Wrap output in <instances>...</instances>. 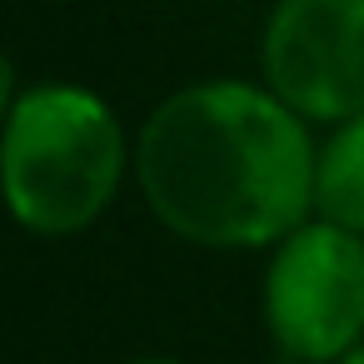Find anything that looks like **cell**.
I'll return each mask as SVG.
<instances>
[{
  "label": "cell",
  "mask_w": 364,
  "mask_h": 364,
  "mask_svg": "<svg viewBox=\"0 0 364 364\" xmlns=\"http://www.w3.org/2000/svg\"><path fill=\"white\" fill-rule=\"evenodd\" d=\"M319 140L264 80L170 90L135 130L145 210L200 250H274L314 215Z\"/></svg>",
  "instance_id": "1"
},
{
  "label": "cell",
  "mask_w": 364,
  "mask_h": 364,
  "mask_svg": "<svg viewBox=\"0 0 364 364\" xmlns=\"http://www.w3.org/2000/svg\"><path fill=\"white\" fill-rule=\"evenodd\" d=\"M135 175V140L90 85L36 80L6 95L0 180L11 220L36 240L85 235Z\"/></svg>",
  "instance_id": "2"
},
{
  "label": "cell",
  "mask_w": 364,
  "mask_h": 364,
  "mask_svg": "<svg viewBox=\"0 0 364 364\" xmlns=\"http://www.w3.org/2000/svg\"><path fill=\"white\" fill-rule=\"evenodd\" d=\"M259 314L284 364H334L364 339V235L309 215L289 230L259 284Z\"/></svg>",
  "instance_id": "3"
},
{
  "label": "cell",
  "mask_w": 364,
  "mask_h": 364,
  "mask_svg": "<svg viewBox=\"0 0 364 364\" xmlns=\"http://www.w3.org/2000/svg\"><path fill=\"white\" fill-rule=\"evenodd\" d=\"M259 80L314 130L364 115V0H274Z\"/></svg>",
  "instance_id": "4"
},
{
  "label": "cell",
  "mask_w": 364,
  "mask_h": 364,
  "mask_svg": "<svg viewBox=\"0 0 364 364\" xmlns=\"http://www.w3.org/2000/svg\"><path fill=\"white\" fill-rule=\"evenodd\" d=\"M314 215L364 235V115L324 130L314 170Z\"/></svg>",
  "instance_id": "5"
},
{
  "label": "cell",
  "mask_w": 364,
  "mask_h": 364,
  "mask_svg": "<svg viewBox=\"0 0 364 364\" xmlns=\"http://www.w3.org/2000/svg\"><path fill=\"white\" fill-rule=\"evenodd\" d=\"M125 364H180V359H170V354H140V359H125Z\"/></svg>",
  "instance_id": "6"
},
{
  "label": "cell",
  "mask_w": 364,
  "mask_h": 364,
  "mask_svg": "<svg viewBox=\"0 0 364 364\" xmlns=\"http://www.w3.org/2000/svg\"><path fill=\"white\" fill-rule=\"evenodd\" d=\"M334 364H364V339H359V344H354L344 359H334Z\"/></svg>",
  "instance_id": "7"
}]
</instances>
